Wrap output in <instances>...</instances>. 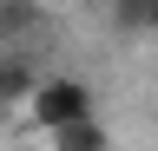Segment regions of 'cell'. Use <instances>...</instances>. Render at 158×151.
Masks as SVG:
<instances>
[{"mask_svg": "<svg viewBox=\"0 0 158 151\" xmlns=\"http://www.w3.org/2000/svg\"><path fill=\"white\" fill-rule=\"evenodd\" d=\"M53 151H112V138H106V125H73V131H53Z\"/></svg>", "mask_w": 158, "mask_h": 151, "instance_id": "obj_4", "label": "cell"}, {"mask_svg": "<svg viewBox=\"0 0 158 151\" xmlns=\"http://www.w3.org/2000/svg\"><path fill=\"white\" fill-rule=\"evenodd\" d=\"M40 92V72L27 53H0V105H27Z\"/></svg>", "mask_w": 158, "mask_h": 151, "instance_id": "obj_2", "label": "cell"}, {"mask_svg": "<svg viewBox=\"0 0 158 151\" xmlns=\"http://www.w3.org/2000/svg\"><path fill=\"white\" fill-rule=\"evenodd\" d=\"M138 26H145V33H158V0H138Z\"/></svg>", "mask_w": 158, "mask_h": 151, "instance_id": "obj_5", "label": "cell"}, {"mask_svg": "<svg viewBox=\"0 0 158 151\" xmlns=\"http://www.w3.org/2000/svg\"><path fill=\"white\" fill-rule=\"evenodd\" d=\"M27 125L53 131H73V125H92V85L86 79H40V92L27 99Z\"/></svg>", "mask_w": 158, "mask_h": 151, "instance_id": "obj_1", "label": "cell"}, {"mask_svg": "<svg viewBox=\"0 0 158 151\" xmlns=\"http://www.w3.org/2000/svg\"><path fill=\"white\" fill-rule=\"evenodd\" d=\"M33 26H40V7H33V0H0V53H20Z\"/></svg>", "mask_w": 158, "mask_h": 151, "instance_id": "obj_3", "label": "cell"}]
</instances>
